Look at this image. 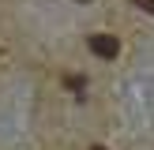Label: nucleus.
I'll use <instances>...</instances> for the list:
<instances>
[{
  "label": "nucleus",
  "instance_id": "obj_3",
  "mask_svg": "<svg viewBox=\"0 0 154 150\" xmlns=\"http://www.w3.org/2000/svg\"><path fill=\"white\" fill-rule=\"evenodd\" d=\"M94 150H102V146H94Z\"/></svg>",
  "mask_w": 154,
  "mask_h": 150
},
{
  "label": "nucleus",
  "instance_id": "obj_1",
  "mask_svg": "<svg viewBox=\"0 0 154 150\" xmlns=\"http://www.w3.org/2000/svg\"><path fill=\"white\" fill-rule=\"evenodd\" d=\"M87 45H90V52H94V56H105V60H113V56L120 52V41H117L113 34H90Z\"/></svg>",
  "mask_w": 154,
  "mask_h": 150
},
{
  "label": "nucleus",
  "instance_id": "obj_2",
  "mask_svg": "<svg viewBox=\"0 0 154 150\" xmlns=\"http://www.w3.org/2000/svg\"><path fill=\"white\" fill-rule=\"evenodd\" d=\"M132 4H135V8H143V11H150V15H154V0H132Z\"/></svg>",
  "mask_w": 154,
  "mask_h": 150
}]
</instances>
